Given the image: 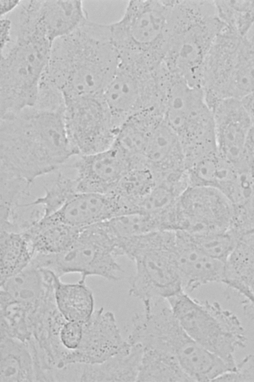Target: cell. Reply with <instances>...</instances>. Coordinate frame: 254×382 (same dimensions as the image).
<instances>
[{
  "label": "cell",
  "instance_id": "f35d334b",
  "mask_svg": "<svg viewBox=\"0 0 254 382\" xmlns=\"http://www.w3.org/2000/svg\"><path fill=\"white\" fill-rule=\"evenodd\" d=\"M22 0H0V17L6 16L7 14L16 10L19 6Z\"/></svg>",
  "mask_w": 254,
  "mask_h": 382
},
{
  "label": "cell",
  "instance_id": "e575fe53",
  "mask_svg": "<svg viewBox=\"0 0 254 382\" xmlns=\"http://www.w3.org/2000/svg\"><path fill=\"white\" fill-rule=\"evenodd\" d=\"M190 237L195 243L206 253L225 263L239 240L237 234L231 228L223 232L212 233L195 237Z\"/></svg>",
  "mask_w": 254,
  "mask_h": 382
},
{
  "label": "cell",
  "instance_id": "9c48e42d",
  "mask_svg": "<svg viewBox=\"0 0 254 382\" xmlns=\"http://www.w3.org/2000/svg\"><path fill=\"white\" fill-rule=\"evenodd\" d=\"M119 256L102 222L81 229L76 240L58 254H35L32 263L49 270L59 277L70 273L81 275L80 281L98 276L118 281L124 271L117 261Z\"/></svg>",
  "mask_w": 254,
  "mask_h": 382
},
{
  "label": "cell",
  "instance_id": "83f0119b",
  "mask_svg": "<svg viewBox=\"0 0 254 382\" xmlns=\"http://www.w3.org/2000/svg\"><path fill=\"white\" fill-rule=\"evenodd\" d=\"M0 283L18 274L31 262L34 253L22 233L0 231Z\"/></svg>",
  "mask_w": 254,
  "mask_h": 382
},
{
  "label": "cell",
  "instance_id": "603a6c76",
  "mask_svg": "<svg viewBox=\"0 0 254 382\" xmlns=\"http://www.w3.org/2000/svg\"><path fill=\"white\" fill-rule=\"evenodd\" d=\"M223 284L254 299V234L242 237L225 263Z\"/></svg>",
  "mask_w": 254,
  "mask_h": 382
},
{
  "label": "cell",
  "instance_id": "484cf974",
  "mask_svg": "<svg viewBox=\"0 0 254 382\" xmlns=\"http://www.w3.org/2000/svg\"><path fill=\"white\" fill-rule=\"evenodd\" d=\"M54 286L56 306L65 320L85 322L90 318L95 310L94 298L85 282L64 283L54 273Z\"/></svg>",
  "mask_w": 254,
  "mask_h": 382
},
{
  "label": "cell",
  "instance_id": "f1b7e54d",
  "mask_svg": "<svg viewBox=\"0 0 254 382\" xmlns=\"http://www.w3.org/2000/svg\"><path fill=\"white\" fill-rule=\"evenodd\" d=\"M103 223L116 249L120 240L161 230L155 216L140 212L117 216Z\"/></svg>",
  "mask_w": 254,
  "mask_h": 382
},
{
  "label": "cell",
  "instance_id": "ba28073f",
  "mask_svg": "<svg viewBox=\"0 0 254 382\" xmlns=\"http://www.w3.org/2000/svg\"><path fill=\"white\" fill-rule=\"evenodd\" d=\"M180 325L193 340L236 367L234 354L246 347L237 316L217 302L201 301L184 290L166 299Z\"/></svg>",
  "mask_w": 254,
  "mask_h": 382
},
{
  "label": "cell",
  "instance_id": "ac0fdd59",
  "mask_svg": "<svg viewBox=\"0 0 254 382\" xmlns=\"http://www.w3.org/2000/svg\"><path fill=\"white\" fill-rule=\"evenodd\" d=\"M174 255L183 290L191 292L212 283H223L225 263L201 250L187 233L175 231Z\"/></svg>",
  "mask_w": 254,
  "mask_h": 382
},
{
  "label": "cell",
  "instance_id": "52a82bcc",
  "mask_svg": "<svg viewBox=\"0 0 254 382\" xmlns=\"http://www.w3.org/2000/svg\"><path fill=\"white\" fill-rule=\"evenodd\" d=\"M175 231L158 230L123 239L118 244L120 255L127 257L135 266L129 295L143 305L183 290L175 259Z\"/></svg>",
  "mask_w": 254,
  "mask_h": 382
},
{
  "label": "cell",
  "instance_id": "8d00e7d4",
  "mask_svg": "<svg viewBox=\"0 0 254 382\" xmlns=\"http://www.w3.org/2000/svg\"><path fill=\"white\" fill-rule=\"evenodd\" d=\"M0 51L5 49L12 42V23L9 18L0 17Z\"/></svg>",
  "mask_w": 254,
  "mask_h": 382
},
{
  "label": "cell",
  "instance_id": "30bf717a",
  "mask_svg": "<svg viewBox=\"0 0 254 382\" xmlns=\"http://www.w3.org/2000/svg\"><path fill=\"white\" fill-rule=\"evenodd\" d=\"M163 119L177 133L185 151L216 143L213 114L202 89L190 86L171 73L164 98Z\"/></svg>",
  "mask_w": 254,
  "mask_h": 382
},
{
  "label": "cell",
  "instance_id": "4316f807",
  "mask_svg": "<svg viewBox=\"0 0 254 382\" xmlns=\"http://www.w3.org/2000/svg\"><path fill=\"white\" fill-rule=\"evenodd\" d=\"M142 349L137 382H192L171 354L154 347Z\"/></svg>",
  "mask_w": 254,
  "mask_h": 382
},
{
  "label": "cell",
  "instance_id": "6da1fadb",
  "mask_svg": "<svg viewBox=\"0 0 254 382\" xmlns=\"http://www.w3.org/2000/svg\"><path fill=\"white\" fill-rule=\"evenodd\" d=\"M75 156L64 111L33 106L0 117V173L21 178L31 184Z\"/></svg>",
  "mask_w": 254,
  "mask_h": 382
},
{
  "label": "cell",
  "instance_id": "60d3db41",
  "mask_svg": "<svg viewBox=\"0 0 254 382\" xmlns=\"http://www.w3.org/2000/svg\"><path fill=\"white\" fill-rule=\"evenodd\" d=\"M244 37L254 47V24L250 28Z\"/></svg>",
  "mask_w": 254,
  "mask_h": 382
},
{
  "label": "cell",
  "instance_id": "ab89813d",
  "mask_svg": "<svg viewBox=\"0 0 254 382\" xmlns=\"http://www.w3.org/2000/svg\"><path fill=\"white\" fill-rule=\"evenodd\" d=\"M242 102L254 123V91L241 99Z\"/></svg>",
  "mask_w": 254,
  "mask_h": 382
},
{
  "label": "cell",
  "instance_id": "ffe728a7",
  "mask_svg": "<svg viewBox=\"0 0 254 382\" xmlns=\"http://www.w3.org/2000/svg\"><path fill=\"white\" fill-rule=\"evenodd\" d=\"M144 159L145 165L157 182L186 171V155L182 142L163 117L151 131Z\"/></svg>",
  "mask_w": 254,
  "mask_h": 382
},
{
  "label": "cell",
  "instance_id": "9a60e30c",
  "mask_svg": "<svg viewBox=\"0 0 254 382\" xmlns=\"http://www.w3.org/2000/svg\"><path fill=\"white\" fill-rule=\"evenodd\" d=\"M224 25L205 60L201 88L208 105L224 99L231 74L242 54L246 39Z\"/></svg>",
  "mask_w": 254,
  "mask_h": 382
},
{
  "label": "cell",
  "instance_id": "7402d4cb",
  "mask_svg": "<svg viewBox=\"0 0 254 382\" xmlns=\"http://www.w3.org/2000/svg\"><path fill=\"white\" fill-rule=\"evenodd\" d=\"M33 4L36 26L52 45L89 20L81 0H33Z\"/></svg>",
  "mask_w": 254,
  "mask_h": 382
},
{
  "label": "cell",
  "instance_id": "d4e9b609",
  "mask_svg": "<svg viewBox=\"0 0 254 382\" xmlns=\"http://www.w3.org/2000/svg\"><path fill=\"white\" fill-rule=\"evenodd\" d=\"M80 230L60 222L41 218L22 233L28 240L34 255H53L67 250Z\"/></svg>",
  "mask_w": 254,
  "mask_h": 382
},
{
  "label": "cell",
  "instance_id": "f546056e",
  "mask_svg": "<svg viewBox=\"0 0 254 382\" xmlns=\"http://www.w3.org/2000/svg\"><path fill=\"white\" fill-rule=\"evenodd\" d=\"M0 335L27 342L31 334L25 306L6 292L0 291Z\"/></svg>",
  "mask_w": 254,
  "mask_h": 382
},
{
  "label": "cell",
  "instance_id": "5b68a950",
  "mask_svg": "<svg viewBox=\"0 0 254 382\" xmlns=\"http://www.w3.org/2000/svg\"><path fill=\"white\" fill-rule=\"evenodd\" d=\"M0 51V117L33 106L45 73L52 45L36 31L16 29Z\"/></svg>",
  "mask_w": 254,
  "mask_h": 382
},
{
  "label": "cell",
  "instance_id": "1f68e13d",
  "mask_svg": "<svg viewBox=\"0 0 254 382\" xmlns=\"http://www.w3.org/2000/svg\"><path fill=\"white\" fill-rule=\"evenodd\" d=\"M218 16L227 27L245 37L254 24V0H214Z\"/></svg>",
  "mask_w": 254,
  "mask_h": 382
},
{
  "label": "cell",
  "instance_id": "8fae6325",
  "mask_svg": "<svg viewBox=\"0 0 254 382\" xmlns=\"http://www.w3.org/2000/svg\"><path fill=\"white\" fill-rule=\"evenodd\" d=\"M159 67L151 70L120 62L116 75L103 93L118 127L139 111L161 107L164 88Z\"/></svg>",
  "mask_w": 254,
  "mask_h": 382
},
{
  "label": "cell",
  "instance_id": "cb8c5ba5",
  "mask_svg": "<svg viewBox=\"0 0 254 382\" xmlns=\"http://www.w3.org/2000/svg\"><path fill=\"white\" fill-rule=\"evenodd\" d=\"M37 382L35 361L26 342L0 335V382Z\"/></svg>",
  "mask_w": 254,
  "mask_h": 382
},
{
  "label": "cell",
  "instance_id": "d590c367",
  "mask_svg": "<svg viewBox=\"0 0 254 382\" xmlns=\"http://www.w3.org/2000/svg\"><path fill=\"white\" fill-rule=\"evenodd\" d=\"M227 382H254V354H250L237 364L235 371L226 376Z\"/></svg>",
  "mask_w": 254,
  "mask_h": 382
},
{
  "label": "cell",
  "instance_id": "e0dca14e",
  "mask_svg": "<svg viewBox=\"0 0 254 382\" xmlns=\"http://www.w3.org/2000/svg\"><path fill=\"white\" fill-rule=\"evenodd\" d=\"M118 326L115 314L103 307L95 309L83 322L79 346L68 364L101 363L115 355L127 344Z\"/></svg>",
  "mask_w": 254,
  "mask_h": 382
},
{
  "label": "cell",
  "instance_id": "836d02e7",
  "mask_svg": "<svg viewBox=\"0 0 254 382\" xmlns=\"http://www.w3.org/2000/svg\"><path fill=\"white\" fill-rule=\"evenodd\" d=\"M78 192L74 178L59 173L51 184L45 188L43 196L23 204L40 207L44 218L55 213Z\"/></svg>",
  "mask_w": 254,
  "mask_h": 382
},
{
  "label": "cell",
  "instance_id": "74e56055",
  "mask_svg": "<svg viewBox=\"0 0 254 382\" xmlns=\"http://www.w3.org/2000/svg\"><path fill=\"white\" fill-rule=\"evenodd\" d=\"M245 156L248 164L254 171V123H253L247 139Z\"/></svg>",
  "mask_w": 254,
  "mask_h": 382
},
{
  "label": "cell",
  "instance_id": "2e32d148",
  "mask_svg": "<svg viewBox=\"0 0 254 382\" xmlns=\"http://www.w3.org/2000/svg\"><path fill=\"white\" fill-rule=\"evenodd\" d=\"M73 163L74 178L78 192H113L131 168L130 163L115 146L93 154L80 155Z\"/></svg>",
  "mask_w": 254,
  "mask_h": 382
},
{
  "label": "cell",
  "instance_id": "7c38bea8",
  "mask_svg": "<svg viewBox=\"0 0 254 382\" xmlns=\"http://www.w3.org/2000/svg\"><path fill=\"white\" fill-rule=\"evenodd\" d=\"M64 119L76 156L110 148L119 130L104 98L100 96L65 101Z\"/></svg>",
  "mask_w": 254,
  "mask_h": 382
},
{
  "label": "cell",
  "instance_id": "4fadbf2b",
  "mask_svg": "<svg viewBox=\"0 0 254 382\" xmlns=\"http://www.w3.org/2000/svg\"><path fill=\"white\" fill-rule=\"evenodd\" d=\"M180 230L198 237L229 229L234 216L230 200L217 189L189 186L177 201Z\"/></svg>",
  "mask_w": 254,
  "mask_h": 382
},
{
  "label": "cell",
  "instance_id": "44dd1931",
  "mask_svg": "<svg viewBox=\"0 0 254 382\" xmlns=\"http://www.w3.org/2000/svg\"><path fill=\"white\" fill-rule=\"evenodd\" d=\"M142 347L128 344L105 361L98 364H72L70 382L137 381L142 356Z\"/></svg>",
  "mask_w": 254,
  "mask_h": 382
},
{
  "label": "cell",
  "instance_id": "3957f363",
  "mask_svg": "<svg viewBox=\"0 0 254 382\" xmlns=\"http://www.w3.org/2000/svg\"><path fill=\"white\" fill-rule=\"evenodd\" d=\"M127 340L171 354L192 382L215 381L236 369L190 338L165 298L144 305L143 312L133 315Z\"/></svg>",
  "mask_w": 254,
  "mask_h": 382
},
{
  "label": "cell",
  "instance_id": "4dcf8cb0",
  "mask_svg": "<svg viewBox=\"0 0 254 382\" xmlns=\"http://www.w3.org/2000/svg\"><path fill=\"white\" fill-rule=\"evenodd\" d=\"M31 185L21 178L0 173V228L10 224L22 204L21 200L29 195Z\"/></svg>",
  "mask_w": 254,
  "mask_h": 382
},
{
  "label": "cell",
  "instance_id": "d6a6232c",
  "mask_svg": "<svg viewBox=\"0 0 254 382\" xmlns=\"http://www.w3.org/2000/svg\"><path fill=\"white\" fill-rule=\"evenodd\" d=\"M254 91V47L246 40L241 57L233 69L226 86L224 99H242Z\"/></svg>",
  "mask_w": 254,
  "mask_h": 382
},
{
  "label": "cell",
  "instance_id": "277c9868",
  "mask_svg": "<svg viewBox=\"0 0 254 382\" xmlns=\"http://www.w3.org/2000/svg\"><path fill=\"white\" fill-rule=\"evenodd\" d=\"M223 26L214 0H170L163 65L190 86L201 88L205 60Z\"/></svg>",
  "mask_w": 254,
  "mask_h": 382
},
{
  "label": "cell",
  "instance_id": "8992f818",
  "mask_svg": "<svg viewBox=\"0 0 254 382\" xmlns=\"http://www.w3.org/2000/svg\"><path fill=\"white\" fill-rule=\"evenodd\" d=\"M170 0L128 1L121 17L108 23L120 61L151 69L163 63L168 37Z\"/></svg>",
  "mask_w": 254,
  "mask_h": 382
},
{
  "label": "cell",
  "instance_id": "7a4b0ae2",
  "mask_svg": "<svg viewBox=\"0 0 254 382\" xmlns=\"http://www.w3.org/2000/svg\"><path fill=\"white\" fill-rule=\"evenodd\" d=\"M119 63L108 24L88 20L52 44L43 79L61 92L64 101L100 96Z\"/></svg>",
  "mask_w": 254,
  "mask_h": 382
},
{
  "label": "cell",
  "instance_id": "5bb4252c",
  "mask_svg": "<svg viewBox=\"0 0 254 382\" xmlns=\"http://www.w3.org/2000/svg\"><path fill=\"white\" fill-rule=\"evenodd\" d=\"M214 117L217 151L238 168L250 167L245 146L253 121L241 99L227 98L210 107Z\"/></svg>",
  "mask_w": 254,
  "mask_h": 382
},
{
  "label": "cell",
  "instance_id": "d6986e66",
  "mask_svg": "<svg viewBox=\"0 0 254 382\" xmlns=\"http://www.w3.org/2000/svg\"><path fill=\"white\" fill-rule=\"evenodd\" d=\"M125 214L114 193L78 192L55 213L42 218L81 229Z\"/></svg>",
  "mask_w": 254,
  "mask_h": 382
}]
</instances>
